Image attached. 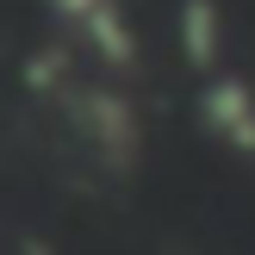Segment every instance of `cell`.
Listing matches in <instances>:
<instances>
[{
	"instance_id": "1",
	"label": "cell",
	"mask_w": 255,
	"mask_h": 255,
	"mask_svg": "<svg viewBox=\"0 0 255 255\" xmlns=\"http://www.w3.org/2000/svg\"><path fill=\"white\" fill-rule=\"evenodd\" d=\"M50 6L75 25V37H81L87 50H100V62H131V56H137L119 0H50Z\"/></svg>"
},
{
	"instance_id": "2",
	"label": "cell",
	"mask_w": 255,
	"mask_h": 255,
	"mask_svg": "<svg viewBox=\"0 0 255 255\" xmlns=\"http://www.w3.org/2000/svg\"><path fill=\"white\" fill-rule=\"evenodd\" d=\"M206 125L231 149H255V94H249V81H237V75L206 81Z\"/></svg>"
},
{
	"instance_id": "3",
	"label": "cell",
	"mask_w": 255,
	"mask_h": 255,
	"mask_svg": "<svg viewBox=\"0 0 255 255\" xmlns=\"http://www.w3.org/2000/svg\"><path fill=\"white\" fill-rule=\"evenodd\" d=\"M187 44H193V62H212V56H218V31H212V6H206V0L187 6Z\"/></svg>"
}]
</instances>
